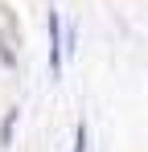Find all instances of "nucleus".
Listing matches in <instances>:
<instances>
[{
    "mask_svg": "<svg viewBox=\"0 0 148 152\" xmlns=\"http://www.w3.org/2000/svg\"><path fill=\"white\" fill-rule=\"evenodd\" d=\"M12 127H17V107L4 115V124H0V148H12Z\"/></svg>",
    "mask_w": 148,
    "mask_h": 152,
    "instance_id": "obj_1",
    "label": "nucleus"
},
{
    "mask_svg": "<svg viewBox=\"0 0 148 152\" xmlns=\"http://www.w3.org/2000/svg\"><path fill=\"white\" fill-rule=\"evenodd\" d=\"M74 152H86V124L74 127Z\"/></svg>",
    "mask_w": 148,
    "mask_h": 152,
    "instance_id": "obj_2",
    "label": "nucleus"
}]
</instances>
